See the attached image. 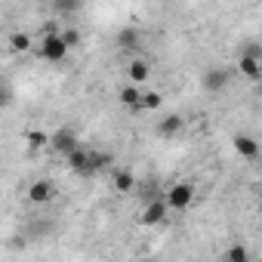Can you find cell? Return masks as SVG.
Instances as JSON below:
<instances>
[{"mask_svg": "<svg viewBox=\"0 0 262 262\" xmlns=\"http://www.w3.org/2000/svg\"><path fill=\"white\" fill-rule=\"evenodd\" d=\"M65 164L71 167V173H77V176H93V173H102V170H108L111 164H114V158L108 155V151H99V148H86V145H77L68 158H65Z\"/></svg>", "mask_w": 262, "mask_h": 262, "instance_id": "1", "label": "cell"}, {"mask_svg": "<svg viewBox=\"0 0 262 262\" xmlns=\"http://www.w3.org/2000/svg\"><path fill=\"white\" fill-rule=\"evenodd\" d=\"M34 53H37L43 62H65L68 47H65V40H62V34H59V31H47V34H43V40L34 47Z\"/></svg>", "mask_w": 262, "mask_h": 262, "instance_id": "2", "label": "cell"}, {"mask_svg": "<svg viewBox=\"0 0 262 262\" xmlns=\"http://www.w3.org/2000/svg\"><path fill=\"white\" fill-rule=\"evenodd\" d=\"M191 201H194V185H191V182H176V185L164 194L167 210H188Z\"/></svg>", "mask_w": 262, "mask_h": 262, "instance_id": "3", "label": "cell"}, {"mask_svg": "<svg viewBox=\"0 0 262 262\" xmlns=\"http://www.w3.org/2000/svg\"><path fill=\"white\" fill-rule=\"evenodd\" d=\"M167 204H164V198H151L145 207H142V213H139V225H145V228H155V225H164L167 222Z\"/></svg>", "mask_w": 262, "mask_h": 262, "instance_id": "4", "label": "cell"}, {"mask_svg": "<svg viewBox=\"0 0 262 262\" xmlns=\"http://www.w3.org/2000/svg\"><path fill=\"white\" fill-rule=\"evenodd\" d=\"M77 145H80V142H77V136L71 133V129H68V126H59L56 133L50 136V145H47V148H50V151H56L59 158H68Z\"/></svg>", "mask_w": 262, "mask_h": 262, "instance_id": "5", "label": "cell"}, {"mask_svg": "<svg viewBox=\"0 0 262 262\" xmlns=\"http://www.w3.org/2000/svg\"><path fill=\"white\" fill-rule=\"evenodd\" d=\"M53 194H56V188H53L50 179H34V182L28 185V201L37 204V207H40V204H50Z\"/></svg>", "mask_w": 262, "mask_h": 262, "instance_id": "6", "label": "cell"}, {"mask_svg": "<svg viewBox=\"0 0 262 262\" xmlns=\"http://www.w3.org/2000/svg\"><path fill=\"white\" fill-rule=\"evenodd\" d=\"M111 185H114V191L129 194V191L136 188V173L129 170V167H117V170L111 173Z\"/></svg>", "mask_w": 262, "mask_h": 262, "instance_id": "7", "label": "cell"}, {"mask_svg": "<svg viewBox=\"0 0 262 262\" xmlns=\"http://www.w3.org/2000/svg\"><path fill=\"white\" fill-rule=\"evenodd\" d=\"M117 47H120V50H129V53H136V50L142 47V31H139V28H120Z\"/></svg>", "mask_w": 262, "mask_h": 262, "instance_id": "8", "label": "cell"}, {"mask_svg": "<svg viewBox=\"0 0 262 262\" xmlns=\"http://www.w3.org/2000/svg\"><path fill=\"white\" fill-rule=\"evenodd\" d=\"M148 74H151V68H148V62H145V59H133V62H129V68H126V77H129V83H133V86L145 83V80H148Z\"/></svg>", "mask_w": 262, "mask_h": 262, "instance_id": "9", "label": "cell"}, {"mask_svg": "<svg viewBox=\"0 0 262 262\" xmlns=\"http://www.w3.org/2000/svg\"><path fill=\"white\" fill-rule=\"evenodd\" d=\"M228 77H231V74H228L225 68H210V71L204 74V86H207L210 93H219V90L228 83Z\"/></svg>", "mask_w": 262, "mask_h": 262, "instance_id": "10", "label": "cell"}, {"mask_svg": "<svg viewBox=\"0 0 262 262\" xmlns=\"http://www.w3.org/2000/svg\"><path fill=\"white\" fill-rule=\"evenodd\" d=\"M234 148H237V155L247 158V161H256V158H259V142H256L253 136H234Z\"/></svg>", "mask_w": 262, "mask_h": 262, "instance_id": "11", "label": "cell"}, {"mask_svg": "<svg viewBox=\"0 0 262 262\" xmlns=\"http://www.w3.org/2000/svg\"><path fill=\"white\" fill-rule=\"evenodd\" d=\"M120 105L133 108V111H142V108H139V105H142V90H139V86H133V83L123 86V90H120Z\"/></svg>", "mask_w": 262, "mask_h": 262, "instance_id": "12", "label": "cell"}, {"mask_svg": "<svg viewBox=\"0 0 262 262\" xmlns=\"http://www.w3.org/2000/svg\"><path fill=\"white\" fill-rule=\"evenodd\" d=\"M182 114H164V120L158 123V133L161 136H176L179 133V129H182Z\"/></svg>", "mask_w": 262, "mask_h": 262, "instance_id": "13", "label": "cell"}, {"mask_svg": "<svg viewBox=\"0 0 262 262\" xmlns=\"http://www.w3.org/2000/svg\"><path fill=\"white\" fill-rule=\"evenodd\" d=\"M237 71H241L247 80H259L262 65H259V59H247V56H241V59H237Z\"/></svg>", "mask_w": 262, "mask_h": 262, "instance_id": "14", "label": "cell"}, {"mask_svg": "<svg viewBox=\"0 0 262 262\" xmlns=\"http://www.w3.org/2000/svg\"><path fill=\"white\" fill-rule=\"evenodd\" d=\"M25 145H28L31 151H40V148L50 145V136L43 133V129H28V133H25Z\"/></svg>", "mask_w": 262, "mask_h": 262, "instance_id": "15", "label": "cell"}, {"mask_svg": "<svg viewBox=\"0 0 262 262\" xmlns=\"http://www.w3.org/2000/svg\"><path fill=\"white\" fill-rule=\"evenodd\" d=\"M10 47H13V53H28V50H31V37H28L25 31H16V34L10 37Z\"/></svg>", "mask_w": 262, "mask_h": 262, "instance_id": "16", "label": "cell"}, {"mask_svg": "<svg viewBox=\"0 0 262 262\" xmlns=\"http://www.w3.org/2000/svg\"><path fill=\"white\" fill-rule=\"evenodd\" d=\"M225 262H250V250L241 247V244H234V247L225 250Z\"/></svg>", "mask_w": 262, "mask_h": 262, "instance_id": "17", "label": "cell"}, {"mask_svg": "<svg viewBox=\"0 0 262 262\" xmlns=\"http://www.w3.org/2000/svg\"><path fill=\"white\" fill-rule=\"evenodd\" d=\"M13 99H16V90H13V83H10V80H0V111H4V108H10V105H13Z\"/></svg>", "mask_w": 262, "mask_h": 262, "instance_id": "18", "label": "cell"}, {"mask_svg": "<svg viewBox=\"0 0 262 262\" xmlns=\"http://www.w3.org/2000/svg\"><path fill=\"white\" fill-rule=\"evenodd\" d=\"M142 111H158L161 108V93H142Z\"/></svg>", "mask_w": 262, "mask_h": 262, "instance_id": "19", "label": "cell"}, {"mask_svg": "<svg viewBox=\"0 0 262 262\" xmlns=\"http://www.w3.org/2000/svg\"><path fill=\"white\" fill-rule=\"evenodd\" d=\"M59 34H62V40H65V47H68V50H71V47L80 40V34H77L74 28H68V31H59Z\"/></svg>", "mask_w": 262, "mask_h": 262, "instance_id": "20", "label": "cell"}, {"mask_svg": "<svg viewBox=\"0 0 262 262\" xmlns=\"http://www.w3.org/2000/svg\"><path fill=\"white\" fill-rule=\"evenodd\" d=\"M10 244H13V250H25V237H13Z\"/></svg>", "mask_w": 262, "mask_h": 262, "instance_id": "21", "label": "cell"}, {"mask_svg": "<svg viewBox=\"0 0 262 262\" xmlns=\"http://www.w3.org/2000/svg\"><path fill=\"white\" fill-rule=\"evenodd\" d=\"M139 262H155V259H139Z\"/></svg>", "mask_w": 262, "mask_h": 262, "instance_id": "22", "label": "cell"}]
</instances>
